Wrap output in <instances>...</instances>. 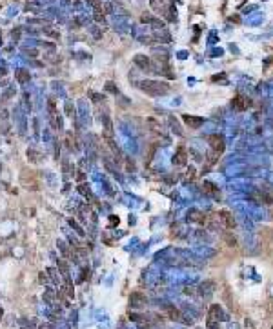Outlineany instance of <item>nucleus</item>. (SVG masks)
<instances>
[{"label":"nucleus","mask_w":273,"mask_h":329,"mask_svg":"<svg viewBox=\"0 0 273 329\" xmlns=\"http://www.w3.org/2000/svg\"><path fill=\"white\" fill-rule=\"evenodd\" d=\"M20 182H22V186L26 187V189H38V180H37V175H35V171H31V169H22V173H20Z\"/></svg>","instance_id":"obj_2"},{"label":"nucleus","mask_w":273,"mask_h":329,"mask_svg":"<svg viewBox=\"0 0 273 329\" xmlns=\"http://www.w3.org/2000/svg\"><path fill=\"white\" fill-rule=\"evenodd\" d=\"M78 191H80V193H84V196H87V198L91 196V193H89V187L86 189V186H78Z\"/></svg>","instance_id":"obj_19"},{"label":"nucleus","mask_w":273,"mask_h":329,"mask_svg":"<svg viewBox=\"0 0 273 329\" xmlns=\"http://www.w3.org/2000/svg\"><path fill=\"white\" fill-rule=\"evenodd\" d=\"M204 191H206V193H209V195H215V193H217V187H215L211 182L204 180Z\"/></svg>","instance_id":"obj_13"},{"label":"nucleus","mask_w":273,"mask_h":329,"mask_svg":"<svg viewBox=\"0 0 273 329\" xmlns=\"http://www.w3.org/2000/svg\"><path fill=\"white\" fill-rule=\"evenodd\" d=\"M271 329H273V327H271Z\"/></svg>","instance_id":"obj_24"},{"label":"nucleus","mask_w":273,"mask_h":329,"mask_svg":"<svg viewBox=\"0 0 273 329\" xmlns=\"http://www.w3.org/2000/svg\"><path fill=\"white\" fill-rule=\"evenodd\" d=\"M16 77H18V82H26V80H27V73H26V71H22V69H20V71H16Z\"/></svg>","instance_id":"obj_16"},{"label":"nucleus","mask_w":273,"mask_h":329,"mask_svg":"<svg viewBox=\"0 0 273 329\" xmlns=\"http://www.w3.org/2000/svg\"><path fill=\"white\" fill-rule=\"evenodd\" d=\"M47 273L51 274V278H53L55 282H56V273H55V269H53V267H49V269H47Z\"/></svg>","instance_id":"obj_21"},{"label":"nucleus","mask_w":273,"mask_h":329,"mask_svg":"<svg viewBox=\"0 0 273 329\" xmlns=\"http://www.w3.org/2000/svg\"><path fill=\"white\" fill-rule=\"evenodd\" d=\"M233 106H235L237 109H244V102H242V96H240V95L233 100Z\"/></svg>","instance_id":"obj_14"},{"label":"nucleus","mask_w":273,"mask_h":329,"mask_svg":"<svg viewBox=\"0 0 273 329\" xmlns=\"http://www.w3.org/2000/svg\"><path fill=\"white\" fill-rule=\"evenodd\" d=\"M109 226H111V227H115V226H119V217H115V215H111V217H109Z\"/></svg>","instance_id":"obj_18"},{"label":"nucleus","mask_w":273,"mask_h":329,"mask_svg":"<svg viewBox=\"0 0 273 329\" xmlns=\"http://www.w3.org/2000/svg\"><path fill=\"white\" fill-rule=\"evenodd\" d=\"M197 329H199V327H197Z\"/></svg>","instance_id":"obj_23"},{"label":"nucleus","mask_w":273,"mask_h":329,"mask_svg":"<svg viewBox=\"0 0 273 329\" xmlns=\"http://www.w3.org/2000/svg\"><path fill=\"white\" fill-rule=\"evenodd\" d=\"M49 107V116H51V125H53L55 129H58L60 127V116H58V113H56V107H55V102L53 100H49V104H47Z\"/></svg>","instance_id":"obj_5"},{"label":"nucleus","mask_w":273,"mask_h":329,"mask_svg":"<svg viewBox=\"0 0 273 329\" xmlns=\"http://www.w3.org/2000/svg\"><path fill=\"white\" fill-rule=\"evenodd\" d=\"M213 289H215V286H213V282H211V280H209V282H204V284L200 286V291H202V295H206V296H208Z\"/></svg>","instance_id":"obj_12"},{"label":"nucleus","mask_w":273,"mask_h":329,"mask_svg":"<svg viewBox=\"0 0 273 329\" xmlns=\"http://www.w3.org/2000/svg\"><path fill=\"white\" fill-rule=\"evenodd\" d=\"M175 164L177 165H186V160H188V153L184 149H178L177 153H175Z\"/></svg>","instance_id":"obj_11"},{"label":"nucleus","mask_w":273,"mask_h":329,"mask_svg":"<svg viewBox=\"0 0 273 329\" xmlns=\"http://www.w3.org/2000/svg\"><path fill=\"white\" fill-rule=\"evenodd\" d=\"M146 302H148V298L142 293H131V296H129V305L131 307H142V305H146Z\"/></svg>","instance_id":"obj_4"},{"label":"nucleus","mask_w":273,"mask_h":329,"mask_svg":"<svg viewBox=\"0 0 273 329\" xmlns=\"http://www.w3.org/2000/svg\"><path fill=\"white\" fill-rule=\"evenodd\" d=\"M106 91H113V93H119V87H115L111 82L106 84Z\"/></svg>","instance_id":"obj_20"},{"label":"nucleus","mask_w":273,"mask_h":329,"mask_svg":"<svg viewBox=\"0 0 273 329\" xmlns=\"http://www.w3.org/2000/svg\"><path fill=\"white\" fill-rule=\"evenodd\" d=\"M133 62H135L140 69H150L151 68V66H150V58H148V56H144V55H135Z\"/></svg>","instance_id":"obj_10"},{"label":"nucleus","mask_w":273,"mask_h":329,"mask_svg":"<svg viewBox=\"0 0 273 329\" xmlns=\"http://www.w3.org/2000/svg\"><path fill=\"white\" fill-rule=\"evenodd\" d=\"M188 220L193 222V224H204L206 222V215L202 211H199V209H191L190 213H188Z\"/></svg>","instance_id":"obj_7"},{"label":"nucleus","mask_w":273,"mask_h":329,"mask_svg":"<svg viewBox=\"0 0 273 329\" xmlns=\"http://www.w3.org/2000/svg\"><path fill=\"white\" fill-rule=\"evenodd\" d=\"M138 86H140L142 91H146V93L151 95V96L164 95V93L169 89V86L166 82H159V80H144V82H140Z\"/></svg>","instance_id":"obj_1"},{"label":"nucleus","mask_w":273,"mask_h":329,"mask_svg":"<svg viewBox=\"0 0 273 329\" xmlns=\"http://www.w3.org/2000/svg\"><path fill=\"white\" fill-rule=\"evenodd\" d=\"M218 218H220V224L226 227V229H235V218L230 211H218Z\"/></svg>","instance_id":"obj_3"},{"label":"nucleus","mask_w":273,"mask_h":329,"mask_svg":"<svg viewBox=\"0 0 273 329\" xmlns=\"http://www.w3.org/2000/svg\"><path fill=\"white\" fill-rule=\"evenodd\" d=\"M182 120L186 122V125H190V127H200L202 122H204V118H200V116H191V115H184L182 116Z\"/></svg>","instance_id":"obj_8"},{"label":"nucleus","mask_w":273,"mask_h":329,"mask_svg":"<svg viewBox=\"0 0 273 329\" xmlns=\"http://www.w3.org/2000/svg\"><path fill=\"white\" fill-rule=\"evenodd\" d=\"M58 269H60V273L62 274H68V264L64 260H58Z\"/></svg>","instance_id":"obj_15"},{"label":"nucleus","mask_w":273,"mask_h":329,"mask_svg":"<svg viewBox=\"0 0 273 329\" xmlns=\"http://www.w3.org/2000/svg\"><path fill=\"white\" fill-rule=\"evenodd\" d=\"M208 140H209V146L213 147V151H217L218 155L224 151V140H222V137H218V135H211Z\"/></svg>","instance_id":"obj_6"},{"label":"nucleus","mask_w":273,"mask_h":329,"mask_svg":"<svg viewBox=\"0 0 273 329\" xmlns=\"http://www.w3.org/2000/svg\"><path fill=\"white\" fill-rule=\"evenodd\" d=\"M2 316H4V311H2V309H0V318H2Z\"/></svg>","instance_id":"obj_22"},{"label":"nucleus","mask_w":273,"mask_h":329,"mask_svg":"<svg viewBox=\"0 0 273 329\" xmlns=\"http://www.w3.org/2000/svg\"><path fill=\"white\" fill-rule=\"evenodd\" d=\"M169 316H171V318H175V320H178V318H180L178 309H175V307H169Z\"/></svg>","instance_id":"obj_17"},{"label":"nucleus","mask_w":273,"mask_h":329,"mask_svg":"<svg viewBox=\"0 0 273 329\" xmlns=\"http://www.w3.org/2000/svg\"><path fill=\"white\" fill-rule=\"evenodd\" d=\"M226 316L222 315V309H220V305L218 304H213L211 307H209V320H224Z\"/></svg>","instance_id":"obj_9"}]
</instances>
